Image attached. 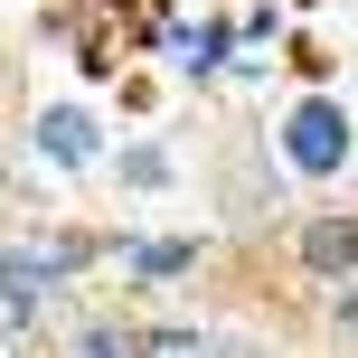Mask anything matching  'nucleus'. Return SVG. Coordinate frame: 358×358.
<instances>
[{
    "mask_svg": "<svg viewBox=\"0 0 358 358\" xmlns=\"http://www.w3.org/2000/svg\"><path fill=\"white\" fill-rule=\"evenodd\" d=\"M48 151H57V161H85V123H76V113H66V123H48Z\"/></svg>",
    "mask_w": 358,
    "mask_h": 358,
    "instance_id": "obj_2",
    "label": "nucleus"
},
{
    "mask_svg": "<svg viewBox=\"0 0 358 358\" xmlns=\"http://www.w3.org/2000/svg\"><path fill=\"white\" fill-rule=\"evenodd\" d=\"M292 161H302V170H330V161H340V113H330V104H311L302 123H292Z\"/></svg>",
    "mask_w": 358,
    "mask_h": 358,
    "instance_id": "obj_1",
    "label": "nucleus"
}]
</instances>
